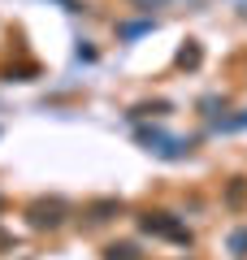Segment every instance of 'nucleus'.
Here are the masks:
<instances>
[{"instance_id":"nucleus-1","label":"nucleus","mask_w":247,"mask_h":260,"mask_svg":"<svg viewBox=\"0 0 247 260\" xmlns=\"http://www.w3.org/2000/svg\"><path fill=\"white\" fill-rule=\"evenodd\" d=\"M139 139L147 143V152H156V156H182L191 143H182V139H169V135H161V130H143Z\"/></svg>"},{"instance_id":"nucleus-2","label":"nucleus","mask_w":247,"mask_h":260,"mask_svg":"<svg viewBox=\"0 0 247 260\" xmlns=\"http://www.w3.org/2000/svg\"><path fill=\"white\" fill-rule=\"evenodd\" d=\"M238 126H247V113H243V117H230V121H221V130H238Z\"/></svg>"}]
</instances>
